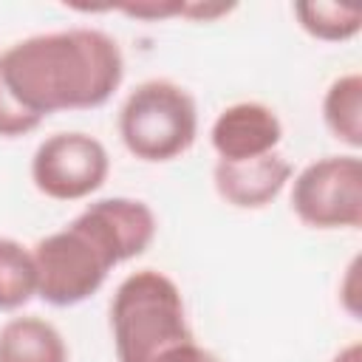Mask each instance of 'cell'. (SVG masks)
<instances>
[{
	"instance_id": "6da1fadb",
	"label": "cell",
	"mask_w": 362,
	"mask_h": 362,
	"mask_svg": "<svg viewBox=\"0 0 362 362\" xmlns=\"http://www.w3.org/2000/svg\"><path fill=\"white\" fill-rule=\"evenodd\" d=\"M0 79L11 99L42 122L59 110L105 105L124 79V57L99 28L48 31L3 48Z\"/></svg>"
},
{
	"instance_id": "7a4b0ae2",
	"label": "cell",
	"mask_w": 362,
	"mask_h": 362,
	"mask_svg": "<svg viewBox=\"0 0 362 362\" xmlns=\"http://www.w3.org/2000/svg\"><path fill=\"white\" fill-rule=\"evenodd\" d=\"M110 334L119 362H153L161 351L192 339L175 280L156 269L127 274L110 300Z\"/></svg>"
},
{
	"instance_id": "3957f363",
	"label": "cell",
	"mask_w": 362,
	"mask_h": 362,
	"mask_svg": "<svg viewBox=\"0 0 362 362\" xmlns=\"http://www.w3.org/2000/svg\"><path fill=\"white\" fill-rule=\"evenodd\" d=\"M198 136V105L173 79L136 85L119 107V139L130 156L161 164L184 156Z\"/></svg>"
},
{
	"instance_id": "277c9868",
	"label": "cell",
	"mask_w": 362,
	"mask_h": 362,
	"mask_svg": "<svg viewBox=\"0 0 362 362\" xmlns=\"http://www.w3.org/2000/svg\"><path fill=\"white\" fill-rule=\"evenodd\" d=\"M31 255L37 266V294L57 308H71L93 297L105 286L110 269L119 266L107 246L79 218L40 238Z\"/></svg>"
},
{
	"instance_id": "5b68a950",
	"label": "cell",
	"mask_w": 362,
	"mask_h": 362,
	"mask_svg": "<svg viewBox=\"0 0 362 362\" xmlns=\"http://www.w3.org/2000/svg\"><path fill=\"white\" fill-rule=\"evenodd\" d=\"M291 212L311 229L362 226L359 156H325L305 164L291 181Z\"/></svg>"
},
{
	"instance_id": "8992f818",
	"label": "cell",
	"mask_w": 362,
	"mask_h": 362,
	"mask_svg": "<svg viewBox=\"0 0 362 362\" xmlns=\"http://www.w3.org/2000/svg\"><path fill=\"white\" fill-rule=\"evenodd\" d=\"M110 173L105 144L82 130L54 133L37 144L31 156L34 187L54 201H82L93 195Z\"/></svg>"
},
{
	"instance_id": "52a82bcc",
	"label": "cell",
	"mask_w": 362,
	"mask_h": 362,
	"mask_svg": "<svg viewBox=\"0 0 362 362\" xmlns=\"http://www.w3.org/2000/svg\"><path fill=\"white\" fill-rule=\"evenodd\" d=\"M76 218L96 232V238L110 249L116 263L144 255L158 232V221L153 209L144 201L124 195L99 198L88 204Z\"/></svg>"
},
{
	"instance_id": "ba28073f",
	"label": "cell",
	"mask_w": 362,
	"mask_h": 362,
	"mask_svg": "<svg viewBox=\"0 0 362 362\" xmlns=\"http://www.w3.org/2000/svg\"><path fill=\"white\" fill-rule=\"evenodd\" d=\"M283 139L280 116L263 102H235L218 113L209 130L218 161H249L277 150Z\"/></svg>"
},
{
	"instance_id": "9c48e42d",
	"label": "cell",
	"mask_w": 362,
	"mask_h": 362,
	"mask_svg": "<svg viewBox=\"0 0 362 362\" xmlns=\"http://www.w3.org/2000/svg\"><path fill=\"white\" fill-rule=\"evenodd\" d=\"M291 181V164L277 150L249 161H215L212 184L221 201L235 209H263Z\"/></svg>"
},
{
	"instance_id": "30bf717a",
	"label": "cell",
	"mask_w": 362,
	"mask_h": 362,
	"mask_svg": "<svg viewBox=\"0 0 362 362\" xmlns=\"http://www.w3.org/2000/svg\"><path fill=\"white\" fill-rule=\"evenodd\" d=\"M0 362H68L59 328L37 314L11 317L0 328Z\"/></svg>"
},
{
	"instance_id": "8fae6325",
	"label": "cell",
	"mask_w": 362,
	"mask_h": 362,
	"mask_svg": "<svg viewBox=\"0 0 362 362\" xmlns=\"http://www.w3.org/2000/svg\"><path fill=\"white\" fill-rule=\"evenodd\" d=\"M322 122L328 133L348 144L351 150L362 147V76L342 74L337 76L322 96Z\"/></svg>"
},
{
	"instance_id": "7c38bea8",
	"label": "cell",
	"mask_w": 362,
	"mask_h": 362,
	"mask_svg": "<svg viewBox=\"0 0 362 362\" xmlns=\"http://www.w3.org/2000/svg\"><path fill=\"white\" fill-rule=\"evenodd\" d=\"M37 294V266L31 249L14 238H0V311L23 308Z\"/></svg>"
},
{
	"instance_id": "4fadbf2b",
	"label": "cell",
	"mask_w": 362,
	"mask_h": 362,
	"mask_svg": "<svg viewBox=\"0 0 362 362\" xmlns=\"http://www.w3.org/2000/svg\"><path fill=\"white\" fill-rule=\"evenodd\" d=\"M294 17L300 28L322 42H345L359 34L362 11L339 3H320V0H300L294 3Z\"/></svg>"
},
{
	"instance_id": "5bb4252c",
	"label": "cell",
	"mask_w": 362,
	"mask_h": 362,
	"mask_svg": "<svg viewBox=\"0 0 362 362\" xmlns=\"http://www.w3.org/2000/svg\"><path fill=\"white\" fill-rule=\"evenodd\" d=\"M42 122L34 119L31 113H25L14 99L11 93L6 90L3 79H0V139H17V136H25L31 130H37Z\"/></svg>"
},
{
	"instance_id": "9a60e30c",
	"label": "cell",
	"mask_w": 362,
	"mask_h": 362,
	"mask_svg": "<svg viewBox=\"0 0 362 362\" xmlns=\"http://www.w3.org/2000/svg\"><path fill=\"white\" fill-rule=\"evenodd\" d=\"M153 362H221L209 348H201L195 339H187V342H178L167 351H161Z\"/></svg>"
},
{
	"instance_id": "2e32d148",
	"label": "cell",
	"mask_w": 362,
	"mask_h": 362,
	"mask_svg": "<svg viewBox=\"0 0 362 362\" xmlns=\"http://www.w3.org/2000/svg\"><path fill=\"white\" fill-rule=\"evenodd\" d=\"M181 8L184 3H144V6H124L122 11L141 20H170V17H181Z\"/></svg>"
},
{
	"instance_id": "e0dca14e",
	"label": "cell",
	"mask_w": 362,
	"mask_h": 362,
	"mask_svg": "<svg viewBox=\"0 0 362 362\" xmlns=\"http://www.w3.org/2000/svg\"><path fill=\"white\" fill-rule=\"evenodd\" d=\"M331 362H362V348H359V342H351L348 348H342L339 354H334Z\"/></svg>"
}]
</instances>
